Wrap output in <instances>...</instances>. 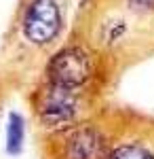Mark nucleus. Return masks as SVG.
Returning a JSON list of instances; mask_svg holds the SVG:
<instances>
[{
    "label": "nucleus",
    "mask_w": 154,
    "mask_h": 159,
    "mask_svg": "<svg viewBox=\"0 0 154 159\" xmlns=\"http://www.w3.org/2000/svg\"><path fill=\"white\" fill-rule=\"evenodd\" d=\"M114 127L95 119H83L49 138V159H106Z\"/></svg>",
    "instance_id": "obj_1"
},
{
    "label": "nucleus",
    "mask_w": 154,
    "mask_h": 159,
    "mask_svg": "<svg viewBox=\"0 0 154 159\" xmlns=\"http://www.w3.org/2000/svg\"><path fill=\"white\" fill-rule=\"evenodd\" d=\"M84 104H87L84 91L59 87L53 83H45L36 93L38 121L51 134L83 121Z\"/></svg>",
    "instance_id": "obj_2"
},
{
    "label": "nucleus",
    "mask_w": 154,
    "mask_h": 159,
    "mask_svg": "<svg viewBox=\"0 0 154 159\" xmlns=\"http://www.w3.org/2000/svg\"><path fill=\"white\" fill-rule=\"evenodd\" d=\"M97 74V61L93 51L84 45H68L59 49L47 64V83L76 91H84Z\"/></svg>",
    "instance_id": "obj_3"
},
{
    "label": "nucleus",
    "mask_w": 154,
    "mask_h": 159,
    "mask_svg": "<svg viewBox=\"0 0 154 159\" xmlns=\"http://www.w3.org/2000/svg\"><path fill=\"white\" fill-rule=\"evenodd\" d=\"M106 159H154V123L133 121L114 125Z\"/></svg>",
    "instance_id": "obj_4"
},
{
    "label": "nucleus",
    "mask_w": 154,
    "mask_h": 159,
    "mask_svg": "<svg viewBox=\"0 0 154 159\" xmlns=\"http://www.w3.org/2000/svg\"><path fill=\"white\" fill-rule=\"evenodd\" d=\"M24 36L38 47L51 45L61 32V9L55 0H32L21 21Z\"/></svg>",
    "instance_id": "obj_5"
},
{
    "label": "nucleus",
    "mask_w": 154,
    "mask_h": 159,
    "mask_svg": "<svg viewBox=\"0 0 154 159\" xmlns=\"http://www.w3.org/2000/svg\"><path fill=\"white\" fill-rule=\"evenodd\" d=\"M24 138H25V125H24V119L13 112L9 117V127H6V148L11 155H17L21 147H24Z\"/></svg>",
    "instance_id": "obj_6"
}]
</instances>
